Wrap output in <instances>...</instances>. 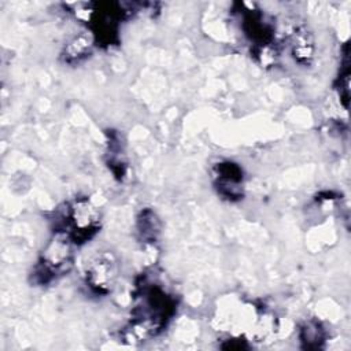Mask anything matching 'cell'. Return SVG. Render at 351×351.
<instances>
[{
    "mask_svg": "<svg viewBox=\"0 0 351 351\" xmlns=\"http://www.w3.org/2000/svg\"><path fill=\"white\" fill-rule=\"evenodd\" d=\"M114 277V262L110 256L97 258L89 269V281L97 289H106Z\"/></svg>",
    "mask_w": 351,
    "mask_h": 351,
    "instance_id": "1",
    "label": "cell"
}]
</instances>
